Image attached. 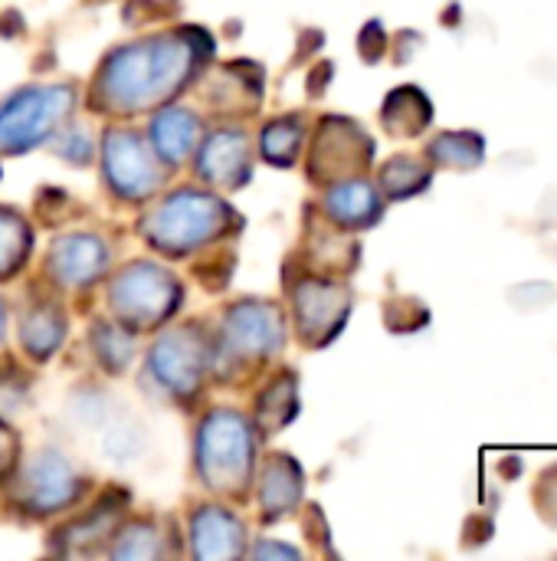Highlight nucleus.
<instances>
[{"mask_svg":"<svg viewBox=\"0 0 557 561\" xmlns=\"http://www.w3.org/2000/svg\"><path fill=\"white\" fill-rule=\"evenodd\" d=\"M194 62L190 46L177 39H151L118 53L105 69V92L125 108L154 102L158 95L174 92Z\"/></svg>","mask_w":557,"mask_h":561,"instance_id":"nucleus-1","label":"nucleus"},{"mask_svg":"<svg viewBox=\"0 0 557 561\" xmlns=\"http://www.w3.org/2000/svg\"><path fill=\"white\" fill-rule=\"evenodd\" d=\"M223 217L220 201L204 197L197 191H184L177 197H171L151 220V237L154 243H161L164 250H187L207 237L217 233Z\"/></svg>","mask_w":557,"mask_h":561,"instance_id":"nucleus-2","label":"nucleus"},{"mask_svg":"<svg viewBox=\"0 0 557 561\" xmlns=\"http://www.w3.org/2000/svg\"><path fill=\"white\" fill-rule=\"evenodd\" d=\"M72 95L66 89H26L16 92L3 108H0V145L7 148H26L36 145L69 108Z\"/></svg>","mask_w":557,"mask_h":561,"instance_id":"nucleus-3","label":"nucleus"},{"mask_svg":"<svg viewBox=\"0 0 557 561\" xmlns=\"http://www.w3.org/2000/svg\"><path fill=\"white\" fill-rule=\"evenodd\" d=\"M250 454H253L250 431L243 427L240 417L217 414L207 421L204 437H200V467L207 480H217L220 486H233L236 477L246 473Z\"/></svg>","mask_w":557,"mask_h":561,"instance_id":"nucleus-4","label":"nucleus"},{"mask_svg":"<svg viewBox=\"0 0 557 561\" xmlns=\"http://www.w3.org/2000/svg\"><path fill=\"white\" fill-rule=\"evenodd\" d=\"M177 293L167 276L151 266H135L115 283V306L128 322H154L164 319L174 306Z\"/></svg>","mask_w":557,"mask_h":561,"instance_id":"nucleus-5","label":"nucleus"},{"mask_svg":"<svg viewBox=\"0 0 557 561\" xmlns=\"http://www.w3.org/2000/svg\"><path fill=\"white\" fill-rule=\"evenodd\" d=\"M105 164H108V181L125 194V197H144L158 184V171L148 158V151L138 145V138L118 131L105 145Z\"/></svg>","mask_w":557,"mask_h":561,"instance_id":"nucleus-6","label":"nucleus"},{"mask_svg":"<svg viewBox=\"0 0 557 561\" xmlns=\"http://www.w3.org/2000/svg\"><path fill=\"white\" fill-rule=\"evenodd\" d=\"M230 339H233V348H243L246 355H269L282 339L276 309H269V306L236 309L230 316Z\"/></svg>","mask_w":557,"mask_h":561,"instance_id":"nucleus-7","label":"nucleus"},{"mask_svg":"<svg viewBox=\"0 0 557 561\" xmlns=\"http://www.w3.org/2000/svg\"><path fill=\"white\" fill-rule=\"evenodd\" d=\"M154 371L174 391H190L200 375V352L187 335H167L154 348Z\"/></svg>","mask_w":557,"mask_h":561,"instance_id":"nucleus-8","label":"nucleus"},{"mask_svg":"<svg viewBox=\"0 0 557 561\" xmlns=\"http://www.w3.org/2000/svg\"><path fill=\"white\" fill-rule=\"evenodd\" d=\"M72 493H76V477L69 473V467L62 460L43 457L26 470V500L33 506H39L43 513L69 503Z\"/></svg>","mask_w":557,"mask_h":561,"instance_id":"nucleus-9","label":"nucleus"},{"mask_svg":"<svg viewBox=\"0 0 557 561\" xmlns=\"http://www.w3.org/2000/svg\"><path fill=\"white\" fill-rule=\"evenodd\" d=\"M381 118L391 135H420L433 118V105L417 85H401L387 95Z\"/></svg>","mask_w":557,"mask_h":561,"instance_id":"nucleus-10","label":"nucleus"},{"mask_svg":"<svg viewBox=\"0 0 557 561\" xmlns=\"http://www.w3.org/2000/svg\"><path fill=\"white\" fill-rule=\"evenodd\" d=\"M328 214L348 227H368L381 217V197L368 181H348L328 194Z\"/></svg>","mask_w":557,"mask_h":561,"instance_id":"nucleus-11","label":"nucleus"},{"mask_svg":"<svg viewBox=\"0 0 557 561\" xmlns=\"http://www.w3.org/2000/svg\"><path fill=\"white\" fill-rule=\"evenodd\" d=\"M105 260V250L98 240L92 237H69L53 250V270L66 279V283H89L98 276Z\"/></svg>","mask_w":557,"mask_h":561,"instance_id":"nucleus-12","label":"nucleus"},{"mask_svg":"<svg viewBox=\"0 0 557 561\" xmlns=\"http://www.w3.org/2000/svg\"><path fill=\"white\" fill-rule=\"evenodd\" d=\"M240 536H243V529L227 513H213L210 510V513H204L194 523V542H197V556L200 559L236 556L240 552Z\"/></svg>","mask_w":557,"mask_h":561,"instance_id":"nucleus-13","label":"nucleus"},{"mask_svg":"<svg viewBox=\"0 0 557 561\" xmlns=\"http://www.w3.org/2000/svg\"><path fill=\"white\" fill-rule=\"evenodd\" d=\"M345 312H348V296L341 289H335V286L312 283L302 293V322H305V329H325L332 335V332H338Z\"/></svg>","mask_w":557,"mask_h":561,"instance_id":"nucleus-14","label":"nucleus"},{"mask_svg":"<svg viewBox=\"0 0 557 561\" xmlns=\"http://www.w3.org/2000/svg\"><path fill=\"white\" fill-rule=\"evenodd\" d=\"M430 158L453 171H473L486 158V141L479 131H446L430 145Z\"/></svg>","mask_w":557,"mask_h":561,"instance_id":"nucleus-15","label":"nucleus"},{"mask_svg":"<svg viewBox=\"0 0 557 561\" xmlns=\"http://www.w3.org/2000/svg\"><path fill=\"white\" fill-rule=\"evenodd\" d=\"M197 141V118L190 112H164L154 122V145L167 161H181Z\"/></svg>","mask_w":557,"mask_h":561,"instance_id":"nucleus-16","label":"nucleus"},{"mask_svg":"<svg viewBox=\"0 0 557 561\" xmlns=\"http://www.w3.org/2000/svg\"><path fill=\"white\" fill-rule=\"evenodd\" d=\"M430 178L433 174H430L427 164H420L417 158L401 154V158L387 161V168L381 171V187H384L387 197L404 201V197H417L420 191H427L430 187Z\"/></svg>","mask_w":557,"mask_h":561,"instance_id":"nucleus-17","label":"nucleus"},{"mask_svg":"<svg viewBox=\"0 0 557 561\" xmlns=\"http://www.w3.org/2000/svg\"><path fill=\"white\" fill-rule=\"evenodd\" d=\"M246 168V148L243 138L236 135H217L210 138L207 151H204V174L213 181H236V171Z\"/></svg>","mask_w":557,"mask_h":561,"instance_id":"nucleus-18","label":"nucleus"},{"mask_svg":"<svg viewBox=\"0 0 557 561\" xmlns=\"http://www.w3.org/2000/svg\"><path fill=\"white\" fill-rule=\"evenodd\" d=\"M26 247V230L16 217L0 214V276H10V270L20 263Z\"/></svg>","mask_w":557,"mask_h":561,"instance_id":"nucleus-19","label":"nucleus"},{"mask_svg":"<svg viewBox=\"0 0 557 561\" xmlns=\"http://www.w3.org/2000/svg\"><path fill=\"white\" fill-rule=\"evenodd\" d=\"M295 145H299V128H292V122H276L263 131V151L276 164H286L295 154Z\"/></svg>","mask_w":557,"mask_h":561,"instance_id":"nucleus-20","label":"nucleus"},{"mask_svg":"<svg viewBox=\"0 0 557 561\" xmlns=\"http://www.w3.org/2000/svg\"><path fill=\"white\" fill-rule=\"evenodd\" d=\"M557 299V289L552 283H522L515 289H509V302L519 309V312H542V309H552Z\"/></svg>","mask_w":557,"mask_h":561,"instance_id":"nucleus-21","label":"nucleus"},{"mask_svg":"<svg viewBox=\"0 0 557 561\" xmlns=\"http://www.w3.org/2000/svg\"><path fill=\"white\" fill-rule=\"evenodd\" d=\"M59 322H56V316H49V312H36V316H30L26 319V329H23V339H26V345L36 352V355H46L56 342H59Z\"/></svg>","mask_w":557,"mask_h":561,"instance_id":"nucleus-22","label":"nucleus"},{"mask_svg":"<svg viewBox=\"0 0 557 561\" xmlns=\"http://www.w3.org/2000/svg\"><path fill=\"white\" fill-rule=\"evenodd\" d=\"M118 556L121 559H148V556H158V542L148 529H138V533H128L125 542L118 546Z\"/></svg>","mask_w":557,"mask_h":561,"instance_id":"nucleus-23","label":"nucleus"},{"mask_svg":"<svg viewBox=\"0 0 557 561\" xmlns=\"http://www.w3.org/2000/svg\"><path fill=\"white\" fill-rule=\"evenodd\" d=\"M538 214L545 217V224H557V184H552V187H548L545 201L538 204Z\"/></svg>","mask_w":557,"mask_h":561,"instance_id":"nucleus-24","label":"nucleus"},{"mask_svg":"<svg viewBox=\"0 0 557 561\" xmlns=\"http://www.w3.org/2000/svg\"><path fill=\"white\" fill-rule=\"evenodd\" d=\"M0 463H7V440L0 437Z\"/></svg>","mask_w":557,"mask_h":561,"instance_id":"nucleus-25","label":"nucleus"},{"mask_svg":"<svg viewBox=\"0 0 557 561\" xmlns=\"http://www.w3.org/2000/svg\"><path fill=\"white\" fill-rule=\"evenodd\" d=\"M0 322H3V309H0Z\"/></svg>","mask_w":557,"mask_h":561,"instance_id":"nucleus-26","label":"nucleus"}]
</instances>
